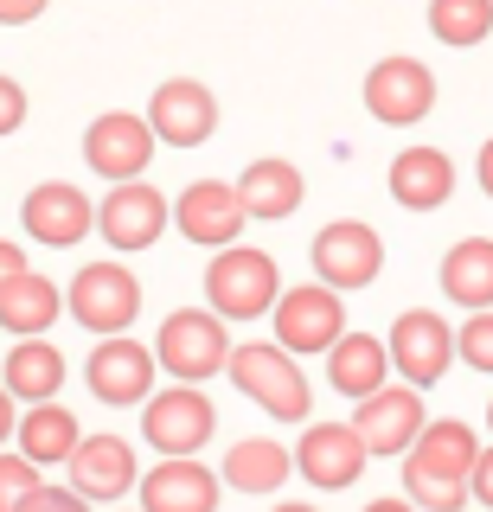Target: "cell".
<instances>
[{"mask_svg": "<svg viewBox=\"0 0 493 512\" xmlns=\"http://www.w3.org/2000/svg\"><path fill=\"white\" fill-rule=\"evenodd\" d=\"M167 218H173V205H167L148 180L116 186V192L97 205V231H103L109 250H154V237L167 231Z\"/></svg>", "mask_w": 493, "mask_h": 512, "instance_id": "4fadbf2b", "label": "cell"}, {"mask_svg": "<svg viewBox=\"0 0 493 512\" xmlns=\"http://www.w3.org/2000/svg\"><path fill=\"white\" fill-rule=\"evenodd\" d=\"M487 423H493V404H487Z\"/></svg>", "mask_w": 493, "mask_h": 512, "instance_id": "b9f144b4", "label": "cell"}, {"mask_svg": "<svg viewBox=\"0 0 493 512\" xmlns=\"http://www.w3.org/2000/svg\"><path fill=\"white\" fill-rule=\"evenodd\" d=\"M13 436H20V455L33 461V468H58V461H71V455H77L84 429H77V416L52 397V404H33V410H26Z\"/></svg>", "mask_w": 493, "mask_h": 512, "instance_id": "cb8c5ba5", "label": "cell"}, {"mask_svg": "<svg viewBox=\"0 0 493 512\" xmlns=\"http://www.w3.org/2000/svg\"><path fill=\"white\" fill-rule=\"evenodd\" d=\"M33 487H39L33 461H26V455H0V512H20Z\"/></svg>", "mask_w": 493, "mask_h": 512, "instance_id": "1f68e13d", "label": "cell"}, {"mask_svg": "<svg viewBox=\"0 0 493 512\" xmlns=\"http://www.w3.org/2000/svg\"><path fill=\"white\" fill-rule=\"evenodd\" d=\"M276 346L282 352H327L346 333V301L327 282H301L276 295Z\"/></svg>", "mask_w": 493, "mask_h": 512, "instance_id": "5b68a950", "label": "cell"}, {"mask_svg": "<svg viewBox=\"0 0 493 512\" xmlns=\"http://www.w3.org/2000/svg\"><path fill=\"white\" fill-rule=\"evenodd\" d=\"M0 384L13 391V404H52L58 384H65V359L45 340H20L7 352V365H0Z\"/></svg>", "mask_w": 493, "mask_h": 512, "instance_id": "484cf974", "label": "cell"}, {"mask_svg": "<svg viewBox=\"0 0 493 512\" xmlns=\"http://www.w3.org/2000/svg\"><path fill=\"white\" fill-rule=\"evenodd\" d=\"M212 429H218V410H212L205 391H193V384L154 391V404L141 410V436H148L154 455H199Z\"/></svg>", "mask_w": 493, "mask_h": 512, "instance_id": "8992f818", "label": "cell"}, {"mask_svg": "<svg viewBox=\"0 0 493 512\" xmlns=\"http://www.w3.org/2000/svg\"><path fill=\"white\" fill-rule=\"evenodd\" d=\"M276 512H321V506H276Z\"/></svg>", "mask_w": 493, "mask_h": 512, "instance_id": "60d3db41", "label": "cell"}, {"mask_svg": "<svg viewBox=\"0 0 493 512\" xmlns=\"http://www.w3.org/2000/svg\"><path fill=\"white\" fill-rule=\"evenodd\" d=\"M135 487H141V512H218V474L199 468L193 455H167Z\"/></svg>", "mask_w": 493, "mask_h": 512, "instance_id": "e0dca14e", "label": "cell"}, {"mask_svg": "<svg viewBox=\"0 0 493 512\" xmlns=\"http://www.w3.org/2000/svg\"><path fill=\"white\" fill-rule=\"evenodd\" d=\"M404 455H410V474H429V480H468V474H474V455H481V442H474L468 423L442 416V423H423V429H417V442H410Z\"/></svg>", "mask_w": 493, "mask_h": 512, "instance_id": "44dd1931", "label": "cell"}, {"mask_svg": "<svg viewBox=\"0 0 493 512\" xmlns=\"http://www.w3.org/2000/svg\"><path fill=\"white\" fill-rule=\"evenodd\" d=\"M173 224H180L199 250H231L237 237H244L250 212H244V199H237V186H225V180H193V186L180 192V205H173Z\"/></svg>", "mask_w": 493, "mask_h": 512, "instance_id": "30bf717a", "label": "cell"}, {"mask_svg": "<svg viewBox=\"0 0 493 512\" xmlns=\"http://www.w3.org/2000/svg\"><path fill=\"white\" fill-rule=\"evenodd\" d=\"M455 192V160L442 148H404L391 160V199L404 212H436Z\"/></svg>", "mask_w": 493, "mask_h": 512, "instance_id": "ffe728a7", "label": "cell"}, {"mask_svg": "<svg viewBox=\"0 0 493 512\" xmlns=\"http://www.w3.org/2000/svg\"><path fill=\"white\" fill-rule=\"evenodd\" d=\"M84 160H90V173H103V180H116V186H129L148 173V160H154V128L148 116H97L90 122V135H84Z\"/></svg>", "mask_w": 493, "mask_h": 512, "instance_id": "8fae6325", "label": "cell"}, {"mask_svg": "<svg viewBox=\"0 0 493 512\" xmlns=\"http://www.w3.org/2000/svg\"><path fill=\"white\" fill-rule=\"evenodd\" d=\"M289 474H295V455L282 442H269V436L263 442H237L225 455V480L237 493H276Z\"/></svg>", "mask_w": 493, "mask_h": 512, "instance_id": "83f0119b", "label": "cell"}, {"mask_svg": "<svg viewBox=\"0 0 493 512\" xmlns=\"http://www.w3.org/2000/svg\"><path fill=\"white\" fill-rule=\"evenodd\" d=\"M13 276H26V250H20V244H7V237H0V288H7Z\"/></svg>", "mask_w": 493, "mask_h": 512, "instance_id": "8d00e7d4", "label": "cell"}, {"mask_svg": "<svg viewBox=\"0 0 493 512\" xmlns=\"http://www.w3.org/2000/svg\"><path fill=\"white\" fill-rule=\"evenodd\" d=\"M429 32L455 52H468L493 32V0H429Z\"/></svg>", "mask_w": 493, "mask_h": 512, "instance_id": "f1b7e54d", "label": "cell"}, {"mask_svg": "<svg viewBox=\"0 0 493 512\" xmlns=\"http://www.w3.org/2000/svg\"><path fill=\"white\" fill-rule=\"evenodd\" d=\"M301 167L295 160H250L244 180H237V199H244L250 218H289L301 205Z\"/></svg>", "mask_w": 493, "mask_h": 512, "instance_id": "4316f807", "label": "cell"}, {"mask_svg": "<svg viewBox=\"0 0 493 512\" xmlns=\"http://www.w3.org/2000/svg\"><path fill=\"white\" fill-rule=\"evenodd\" d=\"M474 173H481V192H487V199H493V141H487V148H481V160H474Z\"/></svg>", "mask_w": 493, "mask_h": 512, "instance_id": "f35d334b", "label": "cell"}, {"mask_svg": "<svg viewBox=\"0 0 493 512\" xmlns=\"http://www.w3.org/2000/svg\"><path fill=\"white\" fill-rule=\"evenodd\" d=\"M365 109H372L385 128H410L436 109V77L417 58H378L372 77H365Z\"/></svg>", "mask_w": 493, "mask_h": 512, "instance_id": "9c48e42d", "label": "cell"}, {"mask_svg": "<svg viewBox=\"0 0 493 512\" xmlns=\"http://www.w3.org/2000/svg\"><path fill=\"white\" fill-rule=\"evenodd\" d=\"M455 352L474 365V372H493V308H481V314H468V320H461Z\"/></svg>", "mask_w": 493, "mask_h": 512, "instance_id": "4dcf8cb0", "label": "cell"}, {"mask_svg": "<svg viewBox=\"0 0 493 512\" xmlns=\"http://www.w3.org/2000/svg\"><path fill=\"white\" fill-rule=\"evenodd\" d=\"M365 461L372 455H365L353 423H308V436H301V448H295V474H308V487H321V493L353 487V480L365 474Z\"/></svg>", "mask_w": 493, "mask_h": 512, "instance_id": "5bb4252c", "label": "cell"}, {"mask_svg": "<svg viewBox=\"0 0 493 512\" xmlns=\"http://www.w3.org/2000/svg\"><path fill=\"white\" fill-rule=\"evenodd\" d=\"M20 218H26V231H33L39 244H52V250H71V244H84V237L97 231V205H90L77 186H65V180L33 186L26 205H20Z\"/></svg>", "mask_w": 493, "mask_h": 512, "instance_id": "2e32d148", "label": "cell"}, {"mask_svg": "<svg viewBox=\"0 0 493 512\" xmlns=\"http://www.w3.org/2000/svg\"><path fill=\"white\" fill-rule=\"evenodd\" d=\"M231 340H225V320L205 314V308H180L161 320V340H154V365L173 372L180 384H199L212 372H225Z\"/></svg>", "mask_w": 493, "mask_h": 512, "instance_id": "277c9868", "label": "cell"}, {"mask_svg": "<svg viewBox=\"0 0 493 512\" xmlns=\"http://www.w3.org/2000/svg\"><path fill=\"white\" fill-rule=\"evenodd\" d=\"M391 372L410 384V391H423V384H436L442 372H449V359H455V333H449V320L442 314H429V308H410V314H397V327H391Z\"/></svg>", "mask_w": 493, "mask_h": 512, "instance_id": "ba28073f", "label": "cell"}, {"mask_svg": "<svg viewBox=\"0 0 493 512\" xmlns=\"http://www.w3.org/2000/svg\"><path fill=\"white\" fill-rule=\"evenodd\" d=\"M45 7H52V0H0V26H26V20H39Z\"/></svg>", "mask_w": 493, "mask_h": 512, "instance_id": "d590c367", "label": "cell"}, {"mask_svg": "<svg viewBox=\"0 0 493 512\" xmlns=\"http://www.w3.org/2000/svg\"><path fill=\"white\" fill-rule=\"evenodd\" d=\"M20 512H90V506H84V493H71V487H33Z\"/></svg>", "mask_w": 493, "mask_h": 512, "instance_id": "d6a6232c", "label": "cell"}, {"mask_svg": "<svg viewBox=\"0 0 493 512\" xmlns=\"http://www.w3.org/2000/svg\"><path fill=\"white\" fill-rule=\"evenodd\" d=\"M225 372H231L237 391L257 397L269 416H282V423H308L314 391H308V372L295 365V352H282V346H231Z\"/></svg>", "mask_w": 493, "mask_h": 512, "instance_id": "7a4b0ae2", "label": "cell"}, {"mask_svg": "<svg viewBox=\"0 0 493 512\" xmlns=\"http://www.w3.org/2000/svg\"><path fill=\"white\" fill-rule=\"evenodd\" d=\"M365 512H417V506H410V500H372Z\"/></svg>", "mask_w": 493, "mask_h": 512, "instance_id": "ab89813d", "label": "cell"}, {"mask_svg": "<svg viewBox=\"0 0 493 512\" xmlns=\"http://www.w3.org/2000/svg\"><path fill=\"white\" fill-rule=\"evenodd\" d=\"M378 269H385V237H378L372 224L340 218V224H327V231L314 237V276H321L333 295L378 282Z\"/></svg>", "mask_w": 493, "mask_h": 512, "instance_id": "52a82bcc", "label": "cell"}, {"mask_svg": "<svg viewBox=\"0 0 493 512\" xmlns=\"http://www.w3.org/2000/svg\"><path fill=\"white\" fill-rule=\"evenodd\" d=\"M282 295V276H276V256L269 250H218L212 263H205V301H212L218 320H257L276 308Z\"/></svg>", "mask_w": 493, "mask_h": 512, "instance_id": "6da1fadb", "label": "cell"}, {"mask_svg": "<svg viewBox=\"0 0 493 512\" xmlns=\"http://www.w3.org/2000/svg\"><path fill=\"white\" fill-rule=\"evenodd\" d=\"M90 391L103 397V404H148L154 391V352L135 346V340H103L97 352H90Z\"/></svg>", "mask_w": 493, "mask_h": 512, "instance_id": "ac0fdd59", "label": "cell"}, {"mask_svg": "<svg viewBox=\"0 0 493 512\" xmlns=\"http://www.w3.org/2000/svg\"><path fill=\"white\" fill-rule=\"evenodd\" d=\"M65 468H71V493H84V500H122V493L141 480L135 474V448L122 436H84Z\"/></svg>", "mask_w": 493, "mask_h": 512, "instance_id": "d6986e66", "label": "cell"}, {"mask_svg": "<svg viewBox=\"0 0 493 512\" xmlns=\"http://www.w3.org/2000/svg\"><path fill=\"white\" fill-rule=\"evenodd\" d=\"M148 128H154V141H167V148H199V141L218 128V96L205 90L199 77H167V84L154 90V103H148Z\"/></svg>", "mask_w": 493, "mask_h": 512, "instance_id": "7c38bea8", "label": "cell"}, {"mask_svg": "<svg viewBox=\"0 0 493 512\" xmlns=\"http://www.w3.org/2000/svg\"><path fill=\"white\" fill-rule=\"evenodd\" d=\"M468 493H474V500H481V506H493V448H481V455H474Z\"/></svg>", "mask_w": 493, "mask_h": 512, "instance_id": "e575fe53", "label": "cell"}, {"mask_svg": "<svg viewBox=\"0 0 493 512\" xmlns=\"http://www.w3.org/2000/svg\"><path fill=\"white\" fill-rule=\"evenodd\" d=\"M327 378H333V391L340 397H372V391H385V378H391V352L385 340H372V333H340V340L327 346Z\"/></svg>", "mask_w": 493, "mask_h": 512, "instance_id": "7402d4cb", "label": "cell"}, {"mask_svg": "<svg viewBox=\"0 0 493 512\" xmlns=\"http://www.w3.org/2000/svg\"><path fill=\"white\" fill-rule=\"evenodd\" d=\"M410 506H423V512H461L468 506V480H429V474H410Z\"/></svg>", "mask_w": 493, "mask_h": 512, "instance_id": "f546056e", "label": "cell"}, {"mask_svg": "<svg viewBox=\"0 0 493 512\" xmlns=\"http://www.w3.org/2000/svg\"><path fill=\"white\" fill-rule=\"evenodd\" d=\"M65 314V288H52V276H13L7 288H0V327L20 333V340H39L52 320Z\"/></svg>", "mask_w": 493, "mask_h": 512, "instance_id": "603a6c76", "label": "cell"}, {"mask_svg": "<svg viewBox=\"0 0 493 512\" xmlns=\"http://www.w3.org/2000/svg\"><path fill=\"white\" fill-rule=\"evenodd\" d=\"M65 308L77 327H90L97 340H116V333L135 327L141 314V282L129 276L122 263H84L65 288Z\"/></svg>", "mask_w": 493, "mask_h": 512, "instance_id": "3957f363", "label": "cell"}, {"mask_svg": "<svg viewBox=\"0 0 493 512\" xmlns=\"http://www.w3.org/2000/svg\"><path fill=\"white\" fill-rule=\"evenodd\" d=\"M20 122H26V90L0 77V135H20Z\"/></svg>", "mask_w": 493, "mask_h": 512, "instance_id": "836d02e7", "label": "cell"}, {"mask_svg": "<svg viewBox=\"0 0 493 512\" xmlns=\"http://www.w3.org/2000/svg\"><path fill=\"white\" fill-rule=\"evenodd\" d=\"M13 429H20V416H13V391H7V384H0V442H7Z\"/></svg>", "mask_w": 493, "mask_h": 512, "instance_id": "74e56055", "label": "cell"}, {"mask_svg": "<svg viewBox=\"0 0 493 512\" xmlns=\"http://www.w3.org/2000/svg\"><path fill=\"white\" fill-rule=\"evenodd\" d=\"M442 295L461 301L468 314L493 308V237H461V244L442 256Z\"/></svg>", "mask_w": 493, "mask_h": 512, "instance_id": "d4e9b609", "label": "cell"}, {"mask_svg": "<svg viewBox=\"0 0 493 512\" xmlns=\"http://www.w3.org/2000/svg\"><path fill=\"white\" fill-rule=\"evenodd\" d=\"M423 423H429V416H423V397L410 391V384H385V391L359 397V416H353L365 455H404V448L417 442Z\"/></svg>", "mask_w": 493, "mask_h": 512, "instance_id": "9a60e30c", "label": "cell"}]
</instances>
